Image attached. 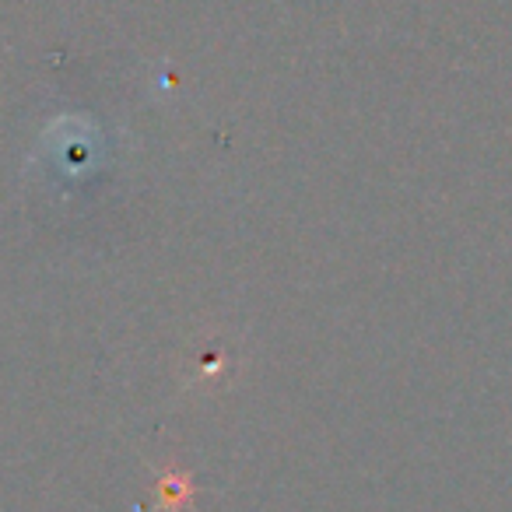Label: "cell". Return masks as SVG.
<instances>
[{
    "label": "cell",
    "mask_w": 512,
    "mask_h": 512,
    "mask_svg": "<svg viewBox=\"0 0 512 512\" xmlns=\"http://www.w3.org/2000/svg\"><path fill=\"white\" fill-rule=\"evenodd\" d=\"M158 488H162V509L165 512H176L183 502H190L193 498V484L186 474H176V470H165L162 477H158Z\"/></svg>",
    "instance_id": "6da1fadb"
}]
</instances>
